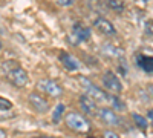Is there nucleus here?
Instances as JSON below:
<instances>
[{
    "instance_id": "a211bd4d",
    "label": "nucleus",
    "mask_w": 153,
    "mask_h": 138,
    "mask_svg": "<svg viewBox=\"0 0 153 138\" xmlns=\"http://www.w3.org/2000/svg\"><path fill=\"white\" fill-rule=\"evenodd\" d=\"M132 118H133V121H135V124L139 128V129H143V131H146L147 128H149V124H147V120L143 117V115H139V114H132Z\"/></svg>"
},
{
    "instance_id": "f03ea898",
    "label": "nucleus",
    "mask_w": 153,
    "mask_h": 138,
    "mask_svg": "<svg viewBox=\"0 0 153 138\" xmlns=\"http://www.w3.org/2000/svg\"><path fill=\"white\" fill-rule=\"evenodd\" d=\"M65 121H66V126L69 129H72L74 132L87 134L91 131V121H89L83 114H80V112H69L65 118Z\"/></svg>"
},
{
    "instance_id": "ddd939ff",
    "label": "nucleus",
    "mask_w": 153,
    "mask_h": 138,
    "mask_svg": "<svg viewBox=\"0 0 153 138\" xmlns=\"http://www.w3.org/2000/svg\"><path fill=\"white\" fill-rule=\"evenodd\" d=\"M107 101H110V104H112V107H113L115 110H120V112L127 110L126 103L123 101V100H121L117 94H107Z\"/></svg>"
},
{
    "instance_id": "0eeeda50",
    "label": "nucleus",
    "mask_w": 153,
    "mask_h": 138,
    "mask_svg": "<svg viewBox=\"0 0 153 138\" xmlns=\"http://www.w3.org/2000/svg\"><path fill=\"white\" fill-rule=\"evenodd\" d=\"M58 60H60L61 66L65 68V69H68V71H71V72H76V71L81 69L80 60L76 58V57H74L72 54L66 52V51H61L58 54Z\"/></svg>"
},
{
    "instance_id": "1a4fd4ad",
    "label": "nucleus",
    "mask_w": 153,
    "mask_h": 138,
    "mask_svg": "<svg viewBox=\"0 0 153 138\" xmlns=\"http://www.w3.org/2000/svg\"><path fill=\"white\" fill-rule=\"evenodd\" d=\"M94 26H95V29H98L106 37H115L117 35V29H115L113 23H110V20H107L104 17H97L94 20Z\"/></svg>"
},
{
    "instance_id": "4be33fe9",
    "label": "nucleus",
    "mask_w": 153,
    "mask_h": 138,
    "mask_svg": "<svg viewBox=\"0 0 153 138\" xmlns=\"http://www.w3.org/2000/svg\"><path fill=\"white\" fill-rule=\"evenodd\" d=\"M146 32H147L149 35H152V22H150V20L146 23Z\"/></svg>"
},
{
    "instance_id": "aec40b11",
    "label": "nucleus",
    "mask_w": 153,
    "mask_h": 138,
    "mask_svg": "<svg viewBox=\"0 0 153 138\" xmlns=\"http://www.w3.org/2000/svg\"><path fill=\"white\" fill-rule=\"evenodd\" d=\"M55 2H57V5H60V6H65V8H68V6H72L74 0H55Z\"/></svg>"
},
{
    "instance_id": "f3484780",
    "label": "nucleus",
    "mask_w": 153,
    "mask_h": 138,
    "mask_svg": "<svg viewBox=\"0 0 153 138\" xmlns=\"http://www.w3.org/2000/svg\"><path fill=\"white\" fill-rule=\"evenodd\" d=\"M89 6L97 12H104L106 8H107L104 0H89Z\"/></svg>"
},
{
    "instance_id": "39448f33",
    "label": "nucleus",
    "mask_w": 153,
    "mask_h": 138,
    "mask_svg": "<svg viewBox=\"0 0 153 138\" xmlns=\"http://www.w3.org/2000/svg\"><path fill=\"white\" fill-rule=\"evenodd\" d=\"M101 80H103V84L104 87L110 92V94H117L120 95L123 92V83L120 80V77L117 74H115L113 71H106L103 74V77H101Z\"/></svg>"
},
{
    "instance_id": "dca6fc26",
    "label": "nucleus",
    "mask_w": 153,
    "mask_h": 138,
    "mask_svg": "<svg viewBox=\"0 0 153 138\" xmlns=\"http://www.w3.org/2000/svg\"><path fill=\"white\" fill-rule=\"evenodd\" d=\"M65 104L63 103H58L57 106H55V109H54V112H52V121L54 123H60V120H61V117H63V114H65Z\"/></svg>"
},
{
    "instance_id": "412c9836",
    "label": "nucleus",
    "mask_w": 153,
    "mask_h": 138,
    "mask_svg": "<svg viewBox=\"0 0 153 138\" xmlns=\"http://www.w3.org/2000/svg\"><path fill=\"white\" fill-rule=\"evenodd\" d=\"M104 138H121L117 132H113V131H106L104 132Z\"/></svg>"
},
{
    "instance_id": "423d86ee",
    "label": "nucleus",
    "mask_w": 153,
    "mask_h": 138,
    "mask_svg": "<svg viewBox=\"0 0 153 138\" xmlns=\"http://www.w3.org/2000/svg\"><path fill=\"white\" fill-rule=\"evenodd\" d=\"M37 89L42 91L45 94H48L49 97H61L63 95V87L52 78H42L37 81Z\"/></svg>"
},
{
    "instance_id": "20e7f679",
    "label": "nucleus",
    "mask_w": 153,
    "mask_h": 138,
    "mask_svg": "<svg viewBox=\"0 0 153 138\" xmlns=\"http://www.w3.org/2000/svg\"><path fill=\"white\" fill-rule=\"evenodd\" d=\"M91 35H92L91 28L78 22V23H75L74 26H72L69 40H71L72 45H80V43H86V42L91 40Z\"/></svg>"
},
{
    "instance_id": "5701e85b",
    "label": "nucleus",
    "mask_w": 153,
    "mask_h": 138,
    "mask_svg": "<svg viewBox=\"0 0 153 138\" xmlns=\"http://www.w3.org/2000/svg\"><path fill=\"white\" fill-rule=\"evenodd\" d=\"M0 138H8V134L5 129H0Z\"/></svg>"
},
{
    "instance_id": "4468645a",
    "label": "nucleus",
    "mask_w": 153,
    "mask_h": 138,
    "mask_svg": "<svg viewBox=\"0 0 153 138\" xmlns=\"http://www.w3.org/2000/svg\"><path fill=\"white\" fill-rule=\"evenodd\" d=\"M103 54L107 55V57H112V58H120V57H123L124 51H121V49L115 48V46H109L107 45V46L103 48Z\"/></svg>"
},
{
    "instance_id": "a878e982",
    "label": "nucleus",
    "mask_w": 153,
    "mask_h": 138,
    "mask_svg": "<svg viewBox=\"0 0 153 138\" xmlns=\"http://www.w3.org/2000/svg\"><path fill=\"white\" fill-rule=\"evenodd\" d=\"M0 46H2V43H0Z\"/></svg>"
},
{
    "instance_id": "f257e3e1",
    "label": "nucleus",
    "mask_w": 153,
    "mask_h": 138,
    "mask_svg": "<svg viewBox=\"0 0 153 138\" xmlns=\"http://www.w3.org/2000/svg\"><path fill=\"white\" fill-rule=\"evenodd\" d=\"M2 71L6 75V78L14 86H17V87H25V86L29 83L28 72L25 71L19 65V61H16V60H6V61H3Z\"/></svg>"
},
{
    "instance_id": "f8f14e48",
    "label": "nucleus",
    "mask_w": 153,
    "mask_h": 138,
    "mask_svg": "<svg viewBox=\"0 0 153 138\" xmlns=\"http://www.w3.org/2000/svg\"><path fill=\"white\" fill-rule=\"evenodd\" d=\"M80 106H81V109L86 115H97V109H98L97 101L92 100L89 95L84 94V95L80 97Z\"/></svg>"
},
{
    "instance_id": "7ed1b4c3",
    "label": "nucleus",
    "mask_w": 153,
    "mask_h": 138,
    "mask_svg": "<svg viewBox=\"0 0 153 138\" xmlns=\"http://www.w3.org/2000/svg\"><path fill=\"white\" fill-rule=\"evenodd\" d=\"M80 84L86 89V95H89L92 100H95V101H98V103L107 101V94L101 89V87H98L94 81H91L89 78L80 77Z\"/></svg>"
},
{
    "instance_id": "9d476101",
    "label": "nucleus",
    "mask_w": 153,
    "mask_h": 138,
    "mask_svg": "<svg viewBox=\"0 0 153 138\" xmlns=\"http://www.w3.org/2000/svg\"><path fill=\"white\" fill-rule=\"evenodd\" d=\"M29 103L31 106L37 110V112H40V114H45V112L49 110V101L40 94V92H31L29 94Z\"/></svg>"
},
{
    "instance_id": "6e6552de",
    "label": "nucleus",
    "mask_w": 153,
    "mask_h": 138,
    "mask_svg": "<svg viewBox=\"0 0 153 138\" xmlns=\"http://www.w3.org/2000/svg\"><path fill=\"white\" fill-rule=\"evenodd\" d=\"M97 115L100 117V120L104 124H107V126H117V124H120V117L115 114V110L110 109V107H98Z\"/></svg>"
},
{
    "instance_id": "9b49d317",
    "label": "nucleus",
    "mask_w": 153,
    "mask_h": 138,
    "mask_svg": "<svg viewBox=\"0 0 153 138\" xmlns=\"http://www.w3.org/2000/svg\"><path fill=\"white\" fill-rule=\"evenodd\" d=\"M135 61H136V66L147 72V74H152L153 72V57L152 55H144L141 52H136L135 54Z\"/></svg>"
},
{
    "instance_id": "393cba45",
    "label": "nucleus",
    "mask_w": 153,
    "mask_h": 138,
    "mask_svg": "<svg viewBox=\"0 0 153 138\" xmlns=\"http://www.w3.org/2000/svg\"><path fill=\"white\" fill-rule=\"evenodd\" d=\"M86 138H98V137H86Z\"/></svg>"
},
{
    "instance_id": "2eb2a0df",
    "label": "nucleus",
    "mask_w": 153,
    "mask_h": 138,
    "mask_svg": "<svg viewBox=\"0 0 153 138\" xmlns=\"http://www.w3.org/2000/svg\"><path fill=\"white\" fill-rule=\"evenodd\" d=\"M106 5H107L109 9L118 12V14L124 11V2H123V0H107Z\"/></svg>"
},
{
    "instance_id": "6ab92c4d",
    "label": "nucleus",
    "mask_w": 153,
    "mask_h": 138,
    "mask_svg": "<svg viewBox=\"0 0 153 138\" xmlns=\"http://www.w3.org/2000/svg\"><path fill=\"white\" fill-rule=\"evenodd\" d=\"M11 107H12V103L9 101V100L0 97V110H9Z\"/></svg>"
},
{
    "instance_id": "b1692460",
    "label": "nucleus",
    "mask_w": 153,
    "mask_h": 138,
    "mask_svg": "<svg viewBox=\"0 0 153 138\" xmlns=\"http://www.w3.org/2000/svg\"><path fill=\"white\" fill-rule=\"evenodd\" d=\"M35 138H55V137H35Z\"/></svg>"
}]
</instances>
